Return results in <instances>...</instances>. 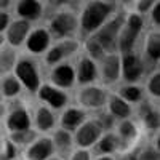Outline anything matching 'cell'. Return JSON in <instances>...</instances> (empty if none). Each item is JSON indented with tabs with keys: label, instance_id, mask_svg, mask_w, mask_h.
I'll use <instances>...</instances> for the list:
<instances>
[{
	"label": "cell",
	"instance_id": "obj_20",
	"mask_svg": "<svg viewBox=\"0 0 160 160\" xmlns=\"http://www.w3.org/2000/svg\"><path fill=\"white\" fill-rule=\"evenodd\" d=\"M141 118L146 125L148 130H158V125H160V114H158V109H155L151 102H142L141 104Z\"/></svg>",
	"mask_w": 160,
	"mask_h": 160
},
{
	"label": "cell",
	"instance_id": "obj_37",
	"mask_svg": "<svg viewBox=\"0 0 160 160\" xmlns=\"http://www.w3.org/2000/svg\"><path fill=\"white\" fill-rule=\"evenodd\" d=\"M154 3H155L154 0H141V2H138V3H136L138 15H139V16H142L144 13H149V11L152 10Z\"/></svg>",
	"mask_w": 160,
	"mask_h": 160
},
{
	"label": "cell",
	"instance_id": "obj_30",
	"mask_svg": "<svg viewBox=\"0 0 160 160\" xmlns=\"http://www.w3.org/2000/svg\"><path fill=\"white\" fill-rule=\"evenodd\" d=\"M15 146H29L35 139V131L34 130H26V131H18L11 133L8 138Z\"/></svg>",
	"mask_w": 160,
	"mask_h": 160
},
{
	"label": "cell",
	"instance_id": "obj_32",
	"mask_svg": "<svg viewBox=\"0 0 160 160\" xmlns=\"http://www.w3.org/2000/svg\"><path fill=\"white\" fill-rule=\"evenodd\" d=\"M16 157V146L10 139H0V160H13Z\"/></svg>",
	"mask_w": 160,
	"mask_h": 160
},
{
	"label": "cell",
	"instance_id": "obj_35",
	"mask_svg": "<svg viewBox=\"0 0 160 160\" xmlns=\"http://www.w3.org/2000/svg\"><path fill=\"white\" fill-rule=\"evenodd\" d=\"M136 160H160L158 149H155V148H146V149H142L136 155Z\"/></svg>",
	"mask_w": 160,
	"mask_h": 160
},
{
	"label": "cell",
	"instance_id": "obj_14",
	"mask_svg": "<svg viewBox=\"0 0 160 160\" xmlns=\"http://www.w3.org/2000/svg\"><path fill=\"white\" fill-rule=\"evenodd\" d=\"M101 77L106 85H112L120 78V55L111 53L101 61Z\"/></svg>",
	"mask_w": 160,
	"mask_h": 160
},
{
	"label": "cell",
	"instance_id": "obj_21",
	"mask_svg": "<svg viewBox=\"0 0 160 160\" xmlns=\"http://www.w3.org/2000/svg\"><path fill=\"white\" fill-rule=\"evenodd\" d=\"M138 136V128L136 125L131 122V120H122L117 127V138L120 141V146L122 144H130L136 139Z\"/></svg>",
	"mask_w": 160,
	"mask_h": 160
},
{
	"label": "cell",
	"instance_id": "obj_45",
	"mask_svg": "<svg viewBox=\"0 0 160 160\" xmlns=\"http://www.w3.org/2000/svg\"><path fill=\"white\" fill-rule=\"evenodd\" d=\"M3 42H5V38H3V35H2V34H0V48L3 47Z\"/></svg>",
	"mask_w": 160,
	"mask_h": 160
},
{
	"label": "cell",
	"instance_id": "obj_6",
	"mask_svg": "<svg viewBox=\"0 0 160 160\" xmlns=\"http://www.w3.org/2000/svg\"><path fill=\"white\" fill-rule=\"evenodd\" d=\"M102 135V130L98 125L96 120H85V122L75 130L74 142L78 146V149H87L90 146L96 144Z\"/></svg>",
	"mask_w": 160,
	"mask_h": 160
},
{
	"label": "cell",
	"instance_id": "obj_25",
	"mask_svg": "<svg viewBox=\"0 0 160 160\" xmlns=\"http://www.w3.org/2000/svg\"><path fill=\"white\" fill-rule=\"evenodd\" d=\"M16 64V51L8 45L0 48V74H8Z\"/></svg>",
	"mask_w": 160,
	"mask_h": 160
},
{
	"label": "cell",
	"instance_id": "obj_11",
	"mask_svg": "<svg viewBox=\"0 0 160 160\" xmlns=\"http://www.w3.org/2000/svg\"><path fill=\"white\" fill-rule=\"evenodd\" d=\"M37 95L38 99L47 102L51 109H62L68 104V95L62 90H58L51 85H40L37 90Z\"/></svg>",
	"mask_w": 160,
	"mask_h": 160
},
{
	"label": "cell",
	"instance_id": "obj_43",
	"mask_svg": "<svg viewBox=\"0 0 160 160\" xmlns=\"http://www.w3.org/2000/svg\"><path fill=\"white\" fill-rule=\"evenodd\" d=\"M95 160H115L112 155H99L98 158H95Z\"/></svg>",
	"mask_w": 160,
	"mask_h": 160
},
{
	"label": "cell",
	"instance_id": "obj_41",
	"mask_svg": "<svg viewBox=\"0 0 160 160\" xmlns=\"http://www.w3.org/2000/svg\"><path fill=\"white\" fill-rule=\"evenodd\" d=\"M118 160H136V155L135 154H125V155H122Z\"/></svg>",
	"mask_w": 160,
	"mask_h": 160
},
{
	"label": "cell",
	"instance_id": "obj_3",
	"mask_svg": "<svg viewBox=\"0 0 160 160\" xmlns=\"http://www.w3.org/2000/svg\"><path fill=\"white\" fill-rule=\"evenodd\" d=\"M78 28V18L72 11H58L50 19V37H55L59 40H66V37L71 35Z\"/></svg>",
	"mask_w": 160,
	"mask_h": 160
},
{
	"label": "cell",
	"instance_id": "obj_17",
	"mask_svg": "<svg viewBox=\"0 0 160 160\" xmlns=\"http://www.w3.org/2000/svg\"><path fill=\"white\" fill-rule=\"evenodd\" d=\"M98 77V68L96 64L88 58H82L77 64L75 69V80L82 85H88L91 82H95Z\"/></svg>",
	"mask_w": 160,
	"mask_h": 160
},
{
	"label": "cell",
	"instance_id": "obj_8",
	"mask_svg": "<svg viewBox=\"0 0 160 160\" xmlns=\"http://www.w3.org/2000/svg\"><path fill=\"white\" fill-rule=\"evenodd\" d=\"M50 80H51V83H55V88L58 90L72 88L75 83V69L68 62L58 64L53 68L50 74Z\"/></svg>",
	"mask_w": 160,
	"mask_h": 160
},
{
	"label": "cell",
	"instance_id": "obj_12",
	"mask_svg": "<svg viewBox=\"0 0 160 160\" xmlns=\"http://www.w3.org/2000/svg\"><path fill=\"white\" fill-rule=\"evenodd\" d=\"M77 50H78V43L75 42V40H61L59 43H56L53 48L48 50L45 61H47L48 66L59 64L64 58L74 55Z\"/></svg>",
	"mask_w": 160,
	"mask_h": 160
},
{
	"label": "cell",
	"instance_id": "obj_34",
	"mask_svg": "<svg viewBox=\"0 0 160 160\" xmlns=\"http://www.w3.org/2000/svg\"><path fill=\"white\" fill-rule=\"evenodd\" d=\"M95 120L98 122V125L101 127V130H102V131H104V130H108V131H109V130L115 125V123H114V122H115V118H114L109 112H101V114H99V117H98V118H95Z\"/></svg>",
	"mask_w": 160,
	"mask_h": 160
},
{
	"label": "cell",
	"instance_id": "obj_40",
	"mask_svg": "<svg viewBox=\"0 0 160 160\" xmlns=\"http://www.w3.org/2000/svg\"><path fill=\"white\" fill-rule=\"evenodd\" d=\"M10 15L8 13H5V11H0V32H3V31H7V28L10 26Z\"/></svg>",
	"mask_w": 160,
	"mask_h": 160
},
{
	"label": "cell",
	"instance_id": "obj_23",
	"mask_svg": "<svg viewBox=\"0 0 160 160\" xmlns=\"http://www.w3.org/2000/svg\"><path fill=\"white\" fill-rule=\"evenodd\" d=\"M146 59L152 66L160 59V35L158 32H152L146 38Z\"/></svg>",
	"mask_w": 160,
	"mask_h": 160
},
{
	"label": "cell",
	"instance_id": "obj_24",
	"mask_svg": "<svg viewBox=\"0 0 160 160\" xmlns=\"http://www.w3.org/2000/svg\"><path fill=\"white\" fill-rule=\"evenodd\" d=\"M118 148H120V141L115 133L108 131L106 135H101V138L98 139V151L101 152V155H111Z\"/></svg>",
	"mask_w": 160,
	"mask_h": 160
},
{
	"label": "cell",
	"instance_id": "obj_42",
	"mask_svg": "<svg viewBox=\"0 0 160 160\" xmlns=\"http://www.w3.org/2000/svg\"><path fill=\"white\" fill-rule=\"evenodd\" d=\"M10 5V2H8V0H0V11H3L7 7Z\"/></svg>",
	"mask_w": 160,
	"mask_h": 160
},
{
	"label": "cell",
	"instance_id": "obj_1",
	"mask_svg": "<svg viewBox=\"0 0 160 160\" xmlns=\"http://www.w3.org/2000/svg\"><path fill=\"white\" fill-rule=\"evenodd\" d=\"M117 10L115 2H88L83 7V11L78 18V28L83 35H93L101 29V26L111 18V15Z\"/></svg>",
	"mask_w": 160,
	"mask_h": 160
},
{
	"label": "cell",
	"instance_id": "obj_4",
	"mask_svg": "<svg viewBox=\"0 0 160 160\" xmlns=\"http://www.w3.org/2000/svg\"><path fill=\"white\" fill-rule=\"evenodd\" d=\"M13 71H15V77L19 85H24V88L31 93H37L38 87L42 83H40V74L37 71V66L31 59L16 61Z\"/></svg>",
	"mask_w": 160,
	"mask_h": 160
},
{
	"label": "cell",
	"instance_id": "obj_26",
	"mask_svg": "<svg viewBox=\"0 0 160 160\" xmlns=\"http://www.w3.org/2000/svg\"><path fill=\"white\" fill-rule=\"evenodd\" d=\"M51 142H53V148L58 149V151H69L71 146H72V136H71L69 131L59 128L53 133Z\"/></svg>",
	"mask_w": 160,
	"mask_h": 160
},
{
	"label": "cell",
	"instance_id": "obj_5",
	"mask_svg": "<svg viewBox=\"0 0 160 160\" xmlns=\"http://www.w3.org/2000/svg\"><path fill=\"white\" fill-rule=\"evenodd\" d=\"M144 74V61L136 53H125L120 56V77L128 85H135Z\"/></svg>",
	"mask_w": 160,
	"mask_h": 160
},
{
	"label": "cell",
	"instance_id": "obj_33",
	"mask_svg": "<svg viewBox=\"0 0 160 160\" xmlns=\"http://www.w3.org/2000/svg\"><path fill=\"white\" fill-rule=\"evenodd\" d=\"M148 91L151 93L154 98H160V72L158 71L152 72V75L149 77Z\"/></svg>",
	"mask_w": 160,
	"mask_h": 160
},
{
	"label": "cell",
	"instance_id": "obj_46",
	"mask_svg": "<svg viewBox=\"0 0 160 160\" xmlns=\"http://www.w3.org/2000/svg\"><path fill=\"white\" fill-rule=\"evenodd\" d=\"M48 160H62V158H58V157H50Z\"/></svg>",
	"mask_w": 160,
	"mask_h": 160
},
{
	"label": "cell",
	"instance_id": "obj_29",
	"mask_svg": "<svg viewBox=\"0 0 160 160\" xmlns=\"http://www.w3.org/2000/svg\"><path fill=\"white\" fill-rule=\"evenodd\" d=\"M85 50L88 53V59H91L93 62L95 61H102L104 56H106V51L102 50V47L96 42V38L90 35L85 42Z\"/></svg>",
	"mask_w": 160,
	"mask_h": 160
},
{
	"label": "cell",
	"instance_id": "obj_13",
	"mask_svg": "<svg viewBox=\"0 0 160 160\" xmlns=\"http://www.w3.org/2000/svg\"><path fill=\"white\" fill-rule=\"evenodd\" d=\"M50 42H51V37H50L48 31L43 28H38V29H34L29 32L28 38H26V48L32 55H42V53H45L48 50Z\"/></svg>",
	"mask_w": 160,
	"mask_h": 160
},
{
	"label": "cell",
	"instance_id": "obj_27",
	"mask_svg": "<svg viewBox=\"0 0 160 160\" xmlns=\"http://www.w3.org/2000/svg\"><path fill=\"white\" fill-rule=\"evenodd\" d=\"M117 96H120L125 102H128L131 106L133 102H139L142 99V90L138 85H125L120 88Z\"/></svg>",
	"mask_w": 160,
	"mask_h": 160
},
{
	"label": "cell",
	"instance_id": "obj_16",
	"mask_svg": "<svg viewBox=\"0 0 160 160\" xmlns=\"http://www.w3.org/2000/svg\"><path fill=\"white\" fill-rule=\"evenodd\" d=\"M7 128L11 133L31 130V115L24 108H16L7 117Z\"/></svg>",
	"mask_w": 160,
	"mask_h": 160
},
{
	"label": "cell",
	"instance_id": "obj_7",
	"mask_svg": "<svg viewBox=\"0 0 160 160\" xmlns=\"http://www.w3.org/2000/svg\"><path fill=\"white\" fill-rule=\"evenodd\" d=\"M109 95L106 93L104 88L101 87H95V85H87L77 93V101L80 102V106L88 109H101L108 102Z\"/></svg>",
	"mask_w": 160,
	"mask_h": 160
},
{
	"label": "cell",
	"instance_id": "obj_38",
	"mask_svg": "<svg viewBox=\"0 0 160 160\" xmlns=\"http://www.w3.org/2000/svg\"><path fill=\"white\" fill-rule=\"evenodd\" d=\"M151 19H152V24L158 26L160 24V2H155L152 10H151Z\"/></svg>",
	"mask_w": 160,
	"mask_h": 160
},
{
	"label": "cell",
	"instance_id": "obj_39",
	"mask_svg": "<svg viewBox=\"0 0 160 160\" xmlns=\"http://www.w3.org/2000/svg\"><path fill=\"white\" fill-rule=\"evenodd\" d=\"M71 160H91V155H90V152L87 149H77L72 154Z\"/></svg>",
	"mask_w": 160,
	"mask_h": 160
},
{
	"label": "cell",
	"instance_id": "obj_19",
	"mask_svg": "<svg viewBox=\"0 0 160 160\" xmlns=\"http://www.w3.org/2000/svg\"><path fill=\"white\" fill-rule=\"evenodd\" d=\"M108 106H109V114L114 118L128 120V117L131 115V106L128 102H125L122 98L117 96V95H109Z\"/></svg>",
	"mask_w": 160,
	"mask_h": 160
},
{
	"label": "cell",
	"instance_id": "obj_2",
	"mask_svg": "<svg viewBox=\"0 0 160 160\" xmlns=\"http://www.w3.org/2000/svg\"><path fill=\"white\" fill-rule=\"evenodd\" d=\"M123 22H125V15L120 13V15H115L112 19H108L101 26V29L98 32L93 34L96 42L106 51V55H111V53L117 51V38L123 28Z\"/></svg>",
	"mask_w": 160,
	"mask_h": 160
},
{
	"label": "cell",
	"instance_id": "obj_28",
	"mask_svg": "<svg viewBox=\"0 0 160 160\" xmlns=\"http://www.w3.org/2000/svg\"><path fill=\"white\" fill-rule=\"evenodd\" d=\"M0 88H2V95L5 98H15L21 91V85L15 75H7L0 83Z\"/></svg>",
	"mask_w": 160,
	"mask_h": 160
},
{
	"label": "cell",
	"instance_id": "obj_15",
	"mask_svg": "<svg viewBox=\"0 0 160 160\" xmlns=\"http://www.w3.org/2000/svg\"><path fill=\"white\" fill-rule=\"evenodd\" d=\"M16 13L19 19L24 21H37L43 15V3L38 0H21L16 3Z\"/></svg>",
	"mask_w": 160,
	"mask_h": 160
},
{
	"label": "cell",
	"instance_id": "obj_10",
	"mask_svg": "<svg viewBox=\"0 0 160 160\" xmlns=\"http://www.w3.org/2000/svg\"><path fill=\"white\" fill-rule=\"evenodd\" d=\"M31 32V22L24 21V19H15L13 22H10V26L7 28V42L10 43L8 47L11 48H18L19 45H22L26 42Z\"/></svg>",
	"mask_w": 160,
	"mask_h": 160
},
{
	"label": "cell",
	"instance_id": "obj_9",
	"mask_svg": "<svg viewBox=\"0 0 160 160\" xmlns=\"http://www.w3.org/2000/svg\"><path fill=\"white\" fill-rule=\"evenodd\" d=\"M55 148H53L51 138H35L26 149V158L28 160H48L53 157Z\"/></svg>",
	"mask_w": 160,
	"mask_h": 160
},
{
	"label": "cell",
	"instance_id": "obj_44",
	"mask_svg": "<svg viewBox=\"0 0 160 160\" xmlns=\"http://www.w3.org/2000/svg\"><path fill=\"white\" fill-rule=\"evenodd\" d=\"M3 114H5V106H3L2 102H0V118L3 117Z\"/></svg>",
	"mask_w": 160,
	"mask_h": 160
},
{
	"label": "cell",
	"instance_id": "obj_18",
	"mask_svg": "<svg viewBox=\"0 0 160 160\" xmlns=\"http://www.w3.org/2000/svg\"><path fill=\"white\" fill-rule=\"evenodd\" d=\"M83 122H85V112L77 108H69L61 114V128L69 133L72 130H77Z\"/></svg>",
	"mask_w": 160,
	"mask_h": 160
},
{
	"label": "cell",
	"instance_id": "obj_22",
	"mask_svg": "<svg viewBox=\"0 0 160 160\" xmlns=\"http://www.w3.org/2000/svg\"><path fill=\"white\" fill-rule=\"evenodd\" d=\"M35 125H37V130L40 131H50L55 127V115H53L50 108L40 106L35 111Z\"/></svg>",
	"mask_w": 160,
	"mask_h": 160
},
{
	"label": "cell",
	"instance_id": "obj_31",
	"mask_svg": "<svg viewBox=\"0 0 160 160\" xmlns=\"http://www.w3.org/2000/svg\"><path fill=\"white\" fill-rule=\"evenodd\" d=\"M123 26H125V28H128L130 31H133V32L141 34V31L144 28V19H142V16L138 15V13H130V15L125 16Z\"/></svg>",
	"mask_w": 160,
	"mask_h": 160
},
{
	"label": "cell",
	"instance_id": "obj_36",
	"mask_svg": "<svg viewBox=\"0 0 160 160\" xmlns=\"http://www.w3.org/2000/svg\"><path fill=\"white\" fill-rule=\"evenodd\" d=\"M59 5H64L62 2H47L43 7V15H47L50 19L56 15V10L59 8Z\"/></svg>",
	"mask_w": 160,
	"mask_h": 160
}]
</instances>
